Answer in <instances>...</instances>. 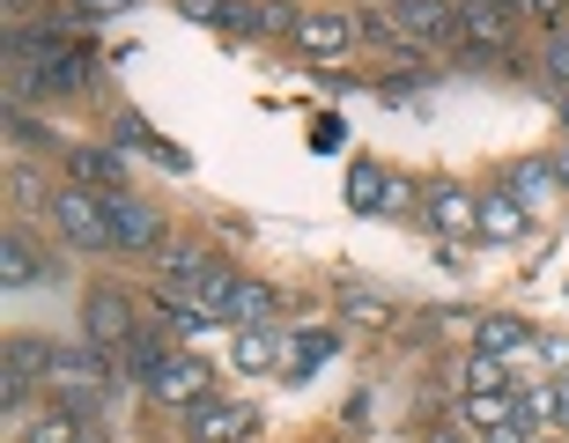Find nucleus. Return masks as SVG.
<instances>
[{
    "mask_svg": "<svg viewBox=\"0 0 569 443\" xmlns=\"http://www.w3.org/2000/svg\"><path fill=\"white\" fill-rule=\"evenodd\" d=\"M44 214L60 222V236L74 244V252H111V200L89 185H60L52 200H44Z\"/></svg>",
    "mask_w": 569,
    "mask_h": 443,
    "instance_id": "nucleus-1",
    "label": "nucleus"
},
{
    "mask_svg": "<svg viewBox=\"0 0 569 443\" xmlns=\"http://www.w3.org/2000/svg\"><path fill=\"white\" fill-rule=\"evenodd\" d=\"M141 333V318H133V295L127 289H89V303H82V340L89 348H104V355H119L127 340Z\"/></svg>",
    "mask_w": 569,
    "mask_h": 443,
    "instance_id": "nucleus-2",
    "label": "nucleus"
},
{
    "mask_svg": "<svg viewBox=\"0 0 569 443\" xmlns=\"http://www.w3.org/2000/svg\"><path fill=\"white\" fill-rule=\"evenodd\" d=\"M163 208H148V200H133V192H111V252H127V259H156L163 252Z\"/></svg>",
    "mask_w": 569,
    "mask_h": 443,
    "instance_id": "nucleus-3",
    "label": "nucleus"
},
{
    "mask_svg": "<svg viewBox=\"0 0 569 443\" xmlns=\"http://www.w3.org/2000/svg\"><path fill=\"white\" fill-rule=\"evenodd\" d=\"M148 400L156 406H178V414H192L200 400H214V370L208 355H170L156 377H148Z\"/></svg>",
    "mask_w": 569,
    "mask_h": 443,
    "instance_id": "nucleus-4",
    "label": "nucleus"
},
{
    "mask_svg": "<svg viewBox=\"0 0 569 443\" xmlns=\"http://www.w3.org/2000/svg\"><path fill=\"white\" fill-rule=\"evenodd\" d=\"M473 222H481V192L451 185V178H429L422 230H429V236H473Z\"/></svg>",
    "mask_w": 569,
    "mask_h": 443,
    "instance_id": "nucleus-5",
    "label": "nucleus"
},
{
    "mask_svg": "<svg viewBox=\"0 0 569 443\" xmlns=\"http://www.w3.org/2000/svg\"><path fill=\"white\" fill-rule=\"evenodd\" d=\"M259 429V406L252 400H200L186 414V436L192 443H244Z\"/></svg>",
    "mask_w": 569,
    "mask_h": 443,
    "instance_id": "nucleus-6",
    "label": "nucleus"
},
{
    "mask_svg": "<svg viewBox=\"0 0 569 443\" xmlns=\"http://www.w3.org/2000/svg\"><path fill=\"white\" fill-rule=\"evenodd\" d=\"M503 192L518 200L526 214H548L555 200H569V185H562V170H555V155H526V163H510L503 170Z\"/></svg>",
    "mask_w": 569,
    "mask_h": 443,
    "instance_id": "nucleus-7",
    "label": "nucleus"
},
{
    "mask_svg": "<svg viewBox=\"0 0 569 443\" xmlns=\"http://www.w3.org/2000/svg\"><path fill=\"white\" fill-rule=\"evenodd\" d=\"M356 16H303V30H296V52L311 67H333V60H348L356 52Z\"/></svg>",
    "mask_w": 569,
    "mask_h": 443,
    "instance_id": "nucleus-8",
    "label": "nucleus"
},
{
    "mask_svg": "<svg viewBox=\"0 0 569 443\" xmlns=\"http://www.w3.org/2000/svg\"><path fill=\"white\" fill-rule=\"evenodd\" d=\"M392 16H400V30L415 44H459V8L451 0H392Z\"/></svg>",
    "mask_w": 569,
    "mask_h": 443,
    "instance_id": "nucleus-9",
    "label": "nucleus"
},
{
    "mask_svg": "<svg viewBox=\"0 0 569 443\" xmlns=\"http://www.w3.org/2000/svg\"><path fill=\"white\" fill-rule=\"evenodd\" d=\"M526 230H532V214L518 208V200H510L503 185L481 192V222H473V236H488V244H518Z\"/></svg>",
    "mask_w": 569,
    "mask_h": 443,
    "instance_id": "nucleus-10",
    "label": "nucleus"
},
{
    "mask_svg": "<svg viewBox=\"0 0 569 443\" xmlns=\"http://www.w3.org/2000/svg\"><path fill=\"white\" fill-rule=\"evenodd\" d=\"M237 370H289V333H274V325H244L230 348Z\"/></svg>",
    "mask_w": 569,
    "mask_h": 443,
    "instance_id": "nucleus-11",
    "label": "nucleus"
},
{
    "mask_svg": "<svg viewBox=\"0 0 569 443\" xmlns=\"http://www.w3.org/2000/svg\"><path fill=\"white\" fill-rule=\"evenodd\" d=\"M333 355H340V333H333V325H303V333H289V370H281V377L303 384L318 362H333Z\"/></svg>",
    "mask_w": 569,
    "mask_h": 443,
    "instance_id": "nucleus-12",
    "label": "nucleus"
},
{
    "mask_svg": "<svg viewBox=\"0 0 569 443\" xmlns=\"http://www.w3.org/2000/svg\"><path fill=\"white\" fill-rule=\"evenodd\" d=\"M67 170H74V185H89V192H119V178H127V155L119 148H74L67 155Z\"/></svg>",
    "mask_w": 569,
    "mask_h": 443,
    "instance_id": "nucleus-13",
    "label": "nucleus"
},
{
    "mask_svg": "<svg viewBox=\"0 0 569 443\" xmlns=\"http://www.w3.org/2000/svg\"><path fill=\"white\" fill-rule=\"evenodd\" d=\"M532 340H540V333H532V325H526V318H510V311H488L481 318V325H473V348H481V355H518V348H532Z\"/></svg>",
    "mask_w": 569,
    "mask_h": 443,
    "instance_id": "nucleus-14",
    "label": "nucleus"
},
{
    "mask_svg": "<svg viewBox=\"0 0 569 443\" xmlns=\"http://www.w3.org/2000/svg\"><path fill=\"white\" fill-rule=\"evenodd\" d=\"M340 318H356V325H392V318H400V303H392V295L385 289H362V281H340Z\"/></svg>",
    "mask_w": 569,
    "mask_h": 443,
    "instance_id": "nucleus-15",
    "label": "nucleus"
},
{
    "mask_svg": "<svg viewBox=\"0 0 569 443\" xmlns=\"http://www.w3.org/2000/svg\"><path fill=\"white\" fill-rule=\"evenodd\" d=\"M385 192H392L385 163H348V208L356 214H385Z\"/></svg>",
    "mask_w": 569,
    "mask_h": 443,
    "instance_id": "nucleus-16",
    "label": "nucleus"
},
{
    "mask_svg": "<svg viewBox=\"0 0 569 443\" xmlns=\"http://www.w3.org/2000/svg\"><path fill=\"white\" fill-rule=\"evenodd\" d=\"M214 259L200 236H163V252H156V274H178V281H200Z\"/></svg>",
    "mask_w": 569,
    "mask_h": 443,
    "instance_id": "nucleus-17",
    "label": "nucleus"
},
{
    "mask_svg": "<svg viewBox=\"0 0 569 443\" xmlns=\"http://www.w3.org/2000/svg\"><path fill=\"white\" fill-rule=\"evenodd\" d=\"M119 355H127V370H133V377H141V384H148V377H156V370H163V362H170V355H178V348H170V340H163V333H156V325H141V333H133V340H127V348H119Z\"/></svg>",
    "mask_w": 569,
    "mask_h": 443,
    "instance_id": "nucleus-18",
    "label": "nucleus"
},
{
    "mask_svg": "<svg viewBox=\"0 0 569 443\" xmlns=\"http://www.w3.org/2000/svg\"><path fill=\"white\" fill-rule=\"evenodd\" d=\"M274 303L281 295L267 281H237V303H230V325H274Z\"/></svg>",
    "mask_w": 569,
    "mask_h": 443,
    "instance_id": "nucleus-19",
    "label": "nucleus"
},
{
    "mask_svg": "<svg viewBox=\"0 0 569 443\" xmlns=\"http://www.w3.org/2000/svg\"><path fill=\"white\" fill-rule=\"evenodd\" d=\"M459 384H466V392H510V362H503V355H481V348H473V355L459 362Z\"/></svg>",
    "mask_w": 569,
    "mask_h": 443,
    "instance_id": "nucleus-20",
    "label": "nucleus"
},
{
    "mask_svg": "<svg viewBox=\"0 0 569 443\" xmlns=\"http://www.w3.org/2000/svg\"><path fill=\"white\" fill-rule=\"evenodd\" d=\"M0 281H8V289H30V281H38V259H30V244H22L16 230L0 236Z\"/></svg>",
    "mask_w": 569,
    "mask_h": 443,
    "instance_id": "nucleus-21",
    "label": "nucleus"
},
{
    "mask_svg": "<svg viewBox=\"0 0 569 443\" xmlns=\"http://www.w3.org/2000/svg\"><path fill=\"white\" fill-rule=\"evenodd\" d=\"M30 443H82V414H74V406L38 414V422H30Z\"/></svg>",
    "mask_w": 569,
    "mask_h": 443,
    "instance_id": "nucleus-22",
    "label": "nucleus"
},
{
    "mask_svg": "<svg viewBox=\"0 0 569 443\" xmlns=\"http://www.w3.org/2000/svg\"><path fill=\"white\" fill-rule=\"evenodd\" d=\"M303 30V8H289V0H259V38H289Z\"/></svg>",
    "mask_w": 569,
    "mask_h": 443,
    "instance_id": "nucleus-23",
    "label": "nucleus"
},
{
    "mask_svg": "<svg viewBox=\"0 0 569 443\" xmlns=\"http://www.w3.org/2000/svg\"><path fill=\"white\" fill-rule=\"evenodd\" d=\"M540 74L569 97V30H548V44H540Z\"/></svg>",
    "mask_w": 569,
    "mask_h": 443,
    "instance_id": "nucleus-24",
    "label": "nucleus"
},
{
    "mask_svg": "<svg viewBox=\"0 0 569 443\" xmlns=\"http://www.w3.org/2000/svg\"><path fill=\"white\" fill-rule=\"evenodd\" d=\"M22 406H30V370L0 362V414H22Z\"/></svg>",
    "mask_w": 569,
    "mask_h": 443,
    "instance_id": "nucleus-25",
    "label": "nucleus"
},
{
    "mask_svg": "<svg viewBox=\"0 0 569 443\" xmlns=\"http://www.w3.org/2000/svg\"><path fill=\"white\" fill-rule=\"evenodd\" d=\"M422 200H429V185H407V178H392V192H385V214H415V222H422Z\"/></svg>",
    "mask_w": 569,
    "mask_h": 443,
    "instance_id": "nucleus-26",
    "label": "nucleus"
},
{
    "mask_svg": "<svg viewBox=\"0 0 569 443\" xmlns=\"http://www.w3.org/2000/svg\"><path fill=\"white\" fill-rule=\"evenodd\" d=\"M532 348H540V362H548L555 377H569V333H540Z\"/></svg>",
    "mask_w": 569,
    "mask_h": 443,
    "instance_id": "nucleus-27",
    "label": "nucleus"
},
{
    "mask_svg": "<svg viewBox=\"0 0 569 443\" xmlns=\"http://www.w3.org/2000/svg\"><path fill=\"white\" fill-rule=\"evenodd\" d=\"M186 22H230V0H178Z\"/></svg>",
    "mask_w": 569,
    "mask_h": 443,
    "instance_id": "nucleus-28",
    "label": "nucleus"
},
{
    "mask_svg": "<svg viewBox=\"0 0 569 443\" xmlns=\"http://www.w3.org/2000/svg\"><path fill=\"white\" fill-rule=\"evenodd\" d=\"M133 0H74V16L82 22H111V16H127Z\"/></svg>",
    "mask_w": 569,
    "mask_h": 443,
    "instance_id": "nucleus-29",
    "label": "nucleus"
},
{
    "mask_svg": "<svg viewBox=\"0 0 569 443\" xmlns=\"http://www.w3.org/2000/svg\"><path fill=\"white\" fill-rule=\"evenodd\" d=\"M148 155H156V163H163V170H192V155H186V148H178V141H163V133L148 141Z\"/></svg>",
    "mask_w": 569,
    "mask_h": 443,
    "instance_id": "nucleus-30",
    "label": "nucleus"
},
{
    "mask_svg": "<svg viewBox=\"0 0 569 443\" xmlns=\"http://www.w3.org/2000/svg\"><path fill=\"white\" fill-rule=\"evenodd\" d=\"M562 8H569V0H518V16H532L540 30H555V16H562Z\"/></svg>",
    "mask_w": 569,
    "mask_h": 443,
    "instance_id": "nucleus-31",
    "label": "nucleus"
},
{
    "mask_svg": "<svg viewBox=\"0 0 569 443\" xmlns=\"http://www.w3.org/2000/svg\"><path fill=\"white\" fill-rule=\"evenodd\" d=\"M340 141H348V127H340L333 111H326V119H318V127H311V148H340Z\"/></svg>",
    "mask_w": 569,
    "mask_h": 443,
    "instance_id": "nucleus-32",
    "label": "nucleus"
},
{
    "mask_svg": "<svg viewBox=\"0 0 569 443\" xmlns=\"http://www.w3.org/2000/svg\"><path fill=\"white\" fill-rule=\"evenodd\" d=\"M555 170H562V185H569V141H562V148H555Z\"/></svg>",
    "mask_w": 569,
    "mask_h": 443,
    "instance_id": "nucleus-33",
    "label": "nucleus"
},
{
    "mask_svg": "<svg viewBox=\"0 0 569 443\" xmlns=\"http://www.w3.org/2000/svg\"><path fill=\"white\" fill-rule=\"evenodd\" d=\"M555 422H562V436H569V377H562V414H555Z\"/></svg>",
    "mask_w": 569,
    "mask_h": 443,
    "instance_id": "nucleus-34",
    "label": "nucleus"
},
{
    "mask_svg": "<svg viewBox=\"0 0 569 443\" xmlns=\"http://www.w3.org/2000/svg\"><path fill=\"white\" fill-rule=\"evenodd\" d=\"M526 443H569V436H555V429H548V436H526Z\"/></svg>",
    "mask_w": 569,
    "mask_h": 443,
    "instance_id": "nucleus-35",
    "label": "nucleus"
},
{
    "mask_svg": "<svg viewBox=\"0 0 569 443\" xmlns=\"http://www.w3.org/2000/svg\"><path fill=\"white\" fill-rule=\"evenodd\" d=\"M555 111H562V133H569V97H562V104H555Z\"/></svg>",
    "mask_w": 569,
    "mask_h": 443,
    "instance_id": "nucleus-36",
    "label": "nucleus"
},
{
    "mask_svg": "<svg viewBox=\"0 0 569 443\" xmlns=\"http://www.w3.org/2000/svg\"><path fill=\"white\" fill-rule=\"evenodd\" d=\"M22 8H30V0H8V16H22Z\"/></svg>",
    "mask_w": 569,
    "mask_h": 443,
    "instance_id": "nucleus-37",
    "label": "nucleus"
},
{
    "mask_svg": "<svg viewBox=\"0 0 569 443\" xmlns=\"http://www.w3.org/2000/svg\"><path fill=\"white\" fill-rule=\"evenodd\" d=\"M429 443H466V436H429Z\"/></svg>",
    "mask_w": 569,
    "mask_h": 443,
    "instance_id": "nucleus-38",
    "label": "nucleus"
},
{
    "mask_svg": "<svg viewBox=\"0 0 569 443\" xmlns=\"http://www.w3.org/2000/svg\"><path fill=\"white\" fill-rule=\"evenodd\" d=\"M481 443H510V436H481Z\"/></svg>",
    "mask_w": 569,
    "mask_h": 443,
    "instance_id": "nucleus-39",
    "label": "nucleus"
},
{
    "mask_svg": "<svg viewBox=\"0 0 569 443\" xmlns=\"http://www.w3.org/2000/svg\"><path fill=\"white\" fill-rule=\"evenodd\" d=\"M496 8H518V0H496Z\"/></svg>",
    "mask_w": 569,
    "mask_h": 443,
    "instance_id": "nucleus-40",
    "label": "nucleus"
}]
</instances>
